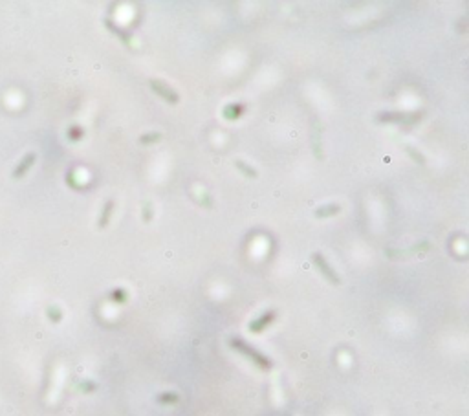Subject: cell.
I'll return each instance as SVG.
<instances>
[{
  "instance_id": "cell-1",
  "label": "cell",
  "mask_w": 469,
  "mask_h": 416,
  "mask_svg": "<svg viewBox=\"0 0 469 416\" xmlns=\"http://www.w3.org/2000/svg\"><path fill=\"white\" fill-rule=\"evenodd\" d=\"M231 345H233L235 348H237V350H240L242 354H246L247 358H251V360L255 361L257 365H260V367H264V368L270 367V361H268L266 358L262 356V354H259L257 350H253L251 347H247V345H246V343H242L240 339H233V341H231Z\"/></svg>"
},
{
  "instance_id": "cell-2",
  "label": "cell",
  "mask_w": 469,
  "mask_h": 416,
  "mask_svg": "<svg viewBox=\"0 0 469 416\" xmlns=\"http://www.w3.org/2000/svg\"><path fill=\"white\" fill-rule=\"evenodd\" d=\"M314 262H315V266L319 268V271H321L324 277L328 279L332 285H339V277H337L336 271L332 270V266L326 262V259H324L321 253H314Z\"/></svg>"
},
{
  "instance_id": "cell-3",
  "label": "cell",
  "mask_w": 469,
  "mask_h": 416,
  "mask_svg": "<svg viewBox=\"0 0 469 416\" xmlns=\"http://www.w3.org/2000/svg\"><path fill=\"white\" fill-rule=\"evenodd\" d=\"M150 86H152V90H154L158 96L163 97L165 101H169V103H173V104L178 103V99H180L178 94H176L171 86H167L163 81H154V79H152V81H150Z\"/></svg>"
},
{
  "instance_id": "cell-4",
  "label": "cell",
  "mask_w": 469,
  "mask_h": 416,
  "mask_svg": "<svg viewBox=\"0 0 469 416\" xmlns=\"http://www.w3.org/2000/svg\"><path fill=\"white\" fill-rule=\"evenodd\" d=\"M33 161H35V154H28L26 158H24V161H21V165L17 167V171H15V178H21L22 174H26V169L28 167L33 165Z\"/></svg>"
},
{
  "instance_id": "cell-5",
  "label": "cell",
  "mask_w": 469,
  "mask_h": 416,
  "mask_svg": "<svg viewBox=\"0 0 469 416\" xmlns=\"http://www.w3.org/2000/svg\"><path fill=\"white\" fill-rule=\"evenodd\" d=\"M341 211V208L339 206H336V204H330V206H324V208H319L317 211H315V215L319 216V218H326V216H334V215H337Z\"/></svg>"
},
{
  "instance_id": "cell-6",
  "label": "cell",
  "mask_w": 469,
  "mask_h": 416,
  "mask_svg": "<svg viewBox=\"0 0 469 416\" xmlns=\"http://www.w3.org/2000/svg\"><path fill=\"white\" fill-rule=\"evenodd\" d=\"M106 26H108V29H110V31H114V33L118 35V37L123 42H126V44L130 42V35H128V31H125V29H121L119 26H116L112 21H106Z\"/></svg>"
},
{
  "instance_id": "cell-7",
  "label": "cell",
  "mask_w": 469,
  "mask_h": 416,
  "mask_svg": "<svg viewBox=\"0 0 469 416\" xmlns=\"http://www.w3.org/2000/svg\"><path fill=\"white\" fill-rule=\"evenodd\" d=\"M242 112H244V106L242 104H229V106H225V118L227 119H237L242 116Z\"/></svg>"
},
{
  "instance_id": "cell-8",
  "label": "cell",
  "mask_w": 469,
  "mask_h": 416,
  "mask_svg": "<svg viewBox=\"0 0 469 416\" xmlns=\"http://www.w3.org/2000/svg\"><path fill=\"white\" fill-rule=\"evenodd\" d=\"M114 209V202L108 200L106 202L105 209H103V215H101V220H99V228H103V226H106L108 224V220H110V213H112Z\"/></svg>"
},
{
  "instance_id": "cell-9",
  "label": "cell",
  "mask_w": 469,
  "mask_h": 416,
  "mask_svg": "<svg viewBox=\"0 0 469 416\" xmlns=\"http://www.w3.org/2000/svg\"><path fill=\"white\" fill-rule=\"evenodd\" d=\"M237 167L238 169H242V173L246 174V176H251V178H255L257 176V173H255V169L249 165H246L244 161H237Z\"/></svg>"
},
{
  "instance_id": "cell-10",
  "label": "cell",
  "mask_w": 469,
  "mask_h": 416,
  "mask_svg": "<svg viewBox=\"0 0 469 416\" xmlns=\"http://www.w3.org/2000/svg\"><path fill=\"white\" fill-rule=\"evenodd\" d=\"M379 121H401L403 119V116L401 114H381V116H378Z\"/></svg>"
},
{
  "instance_id": "cell-11",
  "label": "cell",
  "mask_w": 469,
  "mask_h": 416,
  "mask_svg": "<svg viewBox=\"0 0 469 416\" xmlns=\"http://www.w3.org/2000/svg\"><path fill=\"white\" fill-rule=\"evenodd\" d=\"M161 136L158 134V132H154V134H145V136H141V143H154V141H158Z\"/></svg>"
},
{
  "instance_id": "cell-12",
  "label": "cell",
  "mask_w": 469,
  "mask_h": 416,
  "mask_svg": "<svg viewBox=\"0 0 469 416\" xmlns=\"http://www.w3.org/2000/svg\"><path fill=\"white\" fill-rule=\"evenodd\" d=\"M152 218V213H150V204H145V208H143V220L145 222H148Z\"/></svg>"
},
{
  "instance_id": "cell-13",
  "label": "cell",
  "mask_w": 469,
  "mask_h": 416,
  "mask_svg": "<svg viewBox=\"0 0 469 416\" xmlns=\"http://www.w3.org/2000/svg\"><path fill=\"white\" fill-rule=\"evenodd\" d=\"M407 151H409V153L413 154V158H414V160H418V161H420V163H423V158H420V154L416 153L414 149H411V147H407Z\"/></svg>"
}]
</instances>
